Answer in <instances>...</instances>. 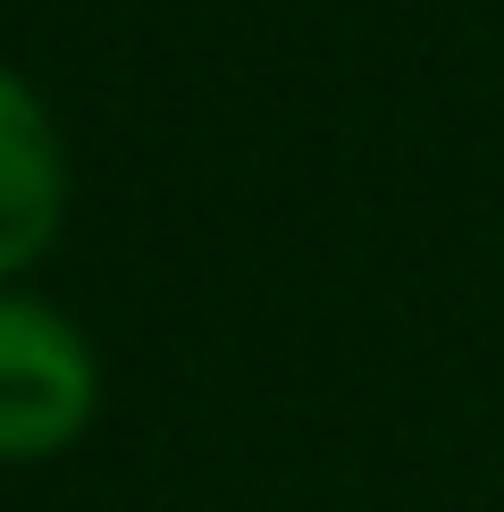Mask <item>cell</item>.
Masks as SVG:
<instances>
[{"mask_svg": "<svg viewBox=\"0 0 504 512\" xmlns=\"http://www.w3.org/2000/svg\"><path fill=\"white\" fill-rule=\"evenodd\" d=\"M68 210V152H59L51 110L26 93V76L0 68V277L26 269L59 236Z\"/></svg>", "mask_w": 504, "mask_h": 512, "instance_id": "obj_2", "label": "cell"}, {"mask_svg": "<svg viewBox=\"0 0 504 512\" xmlns=\"http://www.w3.org/2000/svg\"><path fill=\"white\" fill-rule=\"evenodd\" d=\"M101 412L93 345L68 311L0 286V462L68 454Z\"/></svg>", "mask_w": 504, "mask_h": 512, "instance_id": "obj_1", "label": "cell"}]
</instances>
